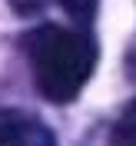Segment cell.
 Wrapping results in <instances>:
<instances>
[{
	"mask_svg": "<svg viewBox=\"0 0 136 146\" xmlns=\"http://www.w3.org/2000/svg\"><path fill=\"white\" fill-rule=\"evenodd\" d=\"M0 146H56V136L43 119L30 113L0 110Z\"/></svg>",
	"mask_w": 136,
	"mask_h": 146,
	"instance_id": "cell-2",
	"label": "cell"
},
{
	"mask_svg": "<svg viewBox=\"0 0 136 146\" xmlns=\"http://www.w3.org/2000/svg\"><path fill=\"white\" fill-rule=\"evenodd\" d=\"M27 56L40 93L53 103H66L90 80L96 63V43L80 30L50 23L27 36Z\"/></svg>",
	"mask_w": 136,
	"mask_h": 146,
	"instance_id": "cell-1",
	"label": "cell"
},
{
	"mask_svg": "<svg viewBox=\"0 0 136 146\" xmlns=\"http://www.w3.org/2000/svg\"><path fill=\"white\" fill-rule=\"evenodd\" d=\"M60 3H63V10L73 20H80V23H90L93 10H96V0H60Z\"/></svg>",
	"mask_w": 136,
	"mask_h": 146,
	"instance_id": "cell-3",
	"label": "cell"
},
{
	"mask_svg": "<svg viewBox=\"0 0 136 146\" xmlns=\"http://www.w3.org/2000/svg\"><path fill=\"white\" fill-rule=\"evenodd\" d=\"M133 146H136V143H133Z\"/></svg>",
	"mask_w": 136,
	"mask_h": 146,
	"instance_id": "cell-4",
	"label": "cell"
}]
</instances>
